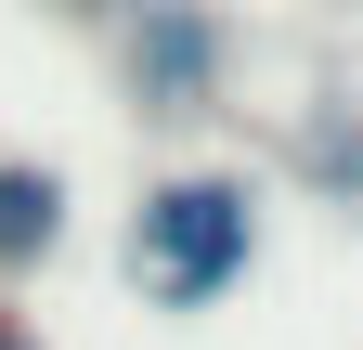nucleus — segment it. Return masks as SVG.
Listing matches in <instances>:
<instances>
[{"instance_id":"1","label":"nucleus","mask_w":363,"mask_h":350,"mask_svg":"<svg viewBox=\"0 0 363 350\" xmlns=\"http://www.w3.org/2000/svg\"><path fill=\"white\" fill-rule=\"evenodd\" d=\"M259 273V182L247 169H169V182H143V208H130V286L156 298V312H220Z\"/></svg>"},{"instance_id":"2","label":"nucleus","mask_w":363,"mask_h":350,"mask_svg":"<svg viewBox=\"0 0 363 350\" xmlns=\"http://www.w3.org/2000/svg\"><path fill=\"white\" fill-rule=\"evenodd\" d=\"M117 78L143 117H208L234 78V26L208 0H117Z\"/></svg>"},{"instance_id":"3","label":"nucleus","mask_w":363,"mask_h":350,"mask_svg":"<svg viewBox=\"0 0 363 350\" xmlns=\"http://www.w3.org/2000/svg\"><path fill=\"white\" fill-rule=\"evenodd\" d=\"M52 247H65V169L0 156V273H39Z\"/></svg>"},{"instance_id":"4","label":"nucleus","mask_w":363,"mask_h":350,"mask_svg":"<svg viewBox=\"0 0 363 350\" xmlns=\"http://www.w3.org/2000/svg\"><path fill=\"white\" fill-rule=\"evenodd\" d=\"M298 182L325 195V208H363V117H350V104L298 130Z\"/></svg>"},{"instance_id":"5","label":"nucleus","mask_w":363,"mask_h":350,"mask_svg":"<svg viewBox=\"0 0 363 350\" xmlns=\"http://www.w3.org/2000/svg\"><path fill=\"white\" fill-rule=\"evenodd\" d=\"M0 350H39V337H26V324H13V312H0Z\"/></svg>"},{"instance_id":"6","label":"nucleus","mask_w":363,"mask_h":350,"mask_svg":"<svg viewBox=\"0 0 363 350\" xmlns=\"http://www.w3.org/2000/svg\"><path fill=\"white\" fill-rule=\"evenodd\" d=\"M65 13H117V0H65Z\"/></svg>"}]
</instances>
